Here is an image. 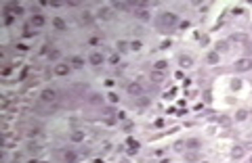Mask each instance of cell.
Returning a JSON list of instances; mask_svg holds the SVG:
<instances>
[{
    "label": "cell",
    "mask_w": 252,
    "mask_h": 163,
    "mask_svg": "<svg viewBox=\"0 0 252 163\" xmlns=\"http://www.w3.org/2000/svg\"><path fill=\"white\" fill-rule=\"evenodd\" d=\"M168 69V61H156V65H153V71H166Z\"/></svg>",
    "instance_id": "15"
},
{
    "label": "cell",
    "mask_w": 252,
    "mask_h": 163,
    "mask_svg": "<svg viewBox=\"0 0 252 163\" xmlns=\"http://www.w3.org/2000/svg\"><path fill=\"white\" fill-rule=\"evenodd\" d=\"M4 23H6V25H11V23H13V15H11V13H6V15H4Z\"/></svg>",
    "instance_id": "34"
},
{
    "label": "cell",
    "mask_w": 252,
    "mask_h": 163,
    "mask_svg": "<svg viewBox=\"0 0 252 163\" xmlns=\"http://www.w3.org/2000/svg\"><path fill=\"white\" fill-rule=\"evenodd\" d=\"M179 27H181V29H187V27H189V21H181Z\"/></svg>",
    "instance_id": "36"
},
{
    "label": "cell",
    "mask_w": 252,
    "mask_h": 163,
    "mask_svg": "<svg viewBox=\"0 0 252 163\" xmlns=\"http://www.w3.org/2000/svg\"><path fill=\"white\" fill-rule=\"evenodd\" d=\"M59 57H61V52H59V50H57V48H53V50H50V52H48V59H50V61H57V59H59Z\"/></svg>",
    "instance_id": "24"
},
{
    "label": "cell",
    "mask_w": 252,
    "mask_h": 163,
    "mask_svg": "<svg viewBox=\"0 0 252 163\" xmlns=\"http://www.w3.org/2000/svg\"><path fill=\"white\" fill-rule=\"evenodd\" d=\"M130 130H132V123L128 121V123H126V125H124V132H130Z\"/></svg>",
    "instance_id": "40"
},
{
    "label": "cell",
    "mask_w": 252,
    "mask_h": 163,
    "mask_svg": "<svg viewBox=\"0 0 252 163\" xmlns=\"http://www.w3.org/2000/svg\"><path fill=\"white\" fill-rule=\"evenodd\" d=\"M103 61H105V57H103L101 52H92V54L88 57V63H90V65H95V67H97V65H101Z\"/></svg>",
    "instance_id": "7"
},
{
    "label": "cell",
    "mask_w": 252,
    "mask_h": 163,
    "mask_svg": "<svg viewBox=\"0 0 252 163\" xmlns=\"http://www.w3.org/2000/svg\"><path fill=\"white\" fill-rule=\"evenodd\" d=\"M250 163H252V157H250Z\"/></svg>",
    "instance_id": "43"
},
{
    "label": "cell",
    "mask_w": 252,
    "mask_h": 163,
    "mask_svg": "<svg viewBox=\"0 0 252 163\" xmlns=\"http://www.w3.org/2000/svg\"><path fill=\"white\" fill-rule=\"evenodd\" d=\"M231 157H233V159H242V157H244V146H235V149L231 151Z\"/></svg>",
    "instance_id": "17"
},
{
    "label": "cell",
    "mask_w": 252,
    "mask_h": 163,
    "mask_svg": "<svg viewBox=\"0 0 252 163\" xmlns=\"http://www.w3.org/2000/svg\"><path fill=\"white\" fill-rule=\"evenodd\" d=\"M252 69V59H240L235 63V71H250Z\"/></svg>",
    "instance_id": "4"
},
{
    "label": "cell",
    "mask_w": 252,
    "mask_h": 163,
    "mask_svg": "<svg viewBox=\"0 0 252 163\" xmlns=\"http://www.w3.org/2000/svg\"><path fill=\"white\" fill-rule=\"evenodd\" d=\"M63 159H65L67 163H76L78 161V155H76L74 151H65V153H63Z\"/></svg>",
    "instance_id": "13"
},
{
    "label": "cell",
    "mask_w": 252,
    "mask_h": 163,
    "mask_svg": "<svg viewBox=\"0 0 252 163\" xmlns=\"http://www.w3.org/2000/svg\"><path fill=\"white\" fill-rule=\"evenodd\" d=\"M116 46H118V52H124L126 48H130V44H128L126 40H118V44H116Z\"/></svg>",
    "instance_id": "21"
},
{
    "label": "cell",
    "mask_w": 252,
    "mask_h": 163,
    "mask_svg": "<svg viewBox=\"0 0 252 163\" xmlns=\"http://www.w3.org/2000/svg\"><path fill=\"white\" fill-rule=\"evenodd\" d=\"M160 163H170V161H168V159H164V161H160Z\"/></svg>",
    "instance_id": "42"
},
{
    "label": "cell",
    "mask_w": 252,
    "mask_h": 163,
    "mask_svg": "<svg viewBox=\"0 0 252 163\" xmlns=\"http://www.w3.org/2000/svg\"><path fill=\"white\" fill-rule=\"evenodd\" d=\"M160 23H162V25H174V23H176V15H174V13H162V15H160Z\"/></svg>",
    "instance_id": "3"
},
{
    "label": "cell",
    "mask_w": 252,
    "mask_h": 163,
    "mask_svg": "<svg viewBox=\"0 0 252 163\" xmlns=\"http://www.w3.org/2000/svg\"><path fill=\"white\" fill-rule=\"evenodd\" d=\"M221 123H223V125H229L231 121H229V117H221Z\"/></svg>",
    "instance_id": "39"
},
{
    "label": "cell",
    "mask_w": 252,
    "mask_h": 163,
    "mask_svg": "<svg viewBox=\"0 0 252 163\" xmlns=\"http://www.w3.org/2000/svg\"><path fill=\"white\" fill-rule=\"evenodd\" d=\"M187 161H198V155H195V153H189V155H187Z\"/></svg>",
    "instance_id": "35"
},
{
    "label": "cell",
    "mask_w": 252,
    "mask_h": 163,
    "mask_svg": "<svg viewBox=\"0 0 252 163\" xmlns=\"http://www.w3.org/2000/svg\"><path fill=\"white\" fill-rule=\"evenodd\" d=\"M246 117H248V111H244V109H240V111L235 113V119H237V121H244Z\"/></svg>",
    "instance_id": "22"
},
{
    "label": "cell",
    "mask_w": 252,
    "mask_h": 163,
    "mask_svg": "<svg viewBox=\"0 0 252 163\" xmlns=\"http://www.w3.org/2000/svg\"><path fill=\"white\" fill-rule=\"evenodd\" d=\"M107 98H109V103H118V94H116V92H109Z\"/></svg>",
    "instance_id": "32"
},
{
    "label": "cell",
    "mask_w": 252,
    "mask_h": 163,
    "mask_svg": "<svg viewBox=\"0 0 252 163\" xmlns=\"http://www.w3.org/2000/svg\"><path fill=\"white\" fill-rule=\"evenodd\" d=\"M55 73H57V75H67V73H69V65L57 63V65H55Z\"/></svg>",
    "instance_id": "10"
},
{
    "label": "cell",
    "mask_w": 252,
    "mask_h": 163,
    "mask_svg": "<svg viewBox=\"0 0 252 163\" xmlns=\"http://www.w3.org/2000/svg\"><path fill=\"white\" fill-rule=\"evenodd\" d=\"M168 46H170V40H164V42H162V46H160V48H168Z\"/></svg>",
    "instance_id": "41"
},
{
    "label": "cell",
    "mask_w": 252,
    "mask_h": 163,
    "mask_svg": "<svg viewBox=\"0 0 252 163\" xmlns=\"http://www.w3.org/2000/svg\"><path fill=\"white\" fill-rule=\"evenodd\" d=\"M227 50H229L227 42H218V44H216V52H227Z\"/></svg>",
    "instance_id": "23"
},
{
    "label": "cell",
    "mask_w": 252,
    "mask_h": 163,
    "mask_svg": "<svg viewBox=\"0 0 252 163\" xmlns=\"http://www.w3.org/2000/svg\"><path fill=\"white\" fill-rule=\"evenodd\" d=\"M57 96H59V94H57L55 88H44V90L40 92V100L42 103H57Z\"/></svg>",
    "instance_id": "1"
},
{
    "label": "cell",
    "mask_w": 252,
    "mask_h": 163,
    "mask_svg": "<svg viewBox=\"0 0 252 163\" xmlns=\"http://www.w3.org/2000/svg\"><path fill=\"white\" fill-rule=\"evenodd\" d=\"M151 80L156 82V84H160V82H162V73H160V71H153V73H151Z\"/></svg>",
    "instance_id": "28"
},
{
    "label": "cell",
    "mask_w": 252,
    "mask_h": 163,
    "mask_svg": "<svg viewBox=\"0 0 252 163\" xmlns=\"http://www.w3.org/2000/svg\"><path fill=\"white\" fill-rule=\"evenodd\" d=\"M206 61H208L210 65H216V63L221 61V54H218L216 50H212V52H208V57H206Z\"/></svg>",
    "instance_id": "12"
},
{
    "label": "cell",
    "mask_w": 252,
    "mask_h": 163,
    "mask_svg": "<svg viewBox=\"0 0 252 163\" xmlns=\"http://www.w3.org/2000/svg\"><path fill=\"white\" fill-rule=\"evenodd\" d=\"M134 15H137L139 19H143V21H147V19H149V11H147V8H139Z\"/></svg>",
    "instance_id": "20"
},
{
    "label": "cell",
    "mask_w": 252,
    "mask_h": 163,
    "mask_svg": "<svg viewBox=\"0 0 252 163\" xmlns=\"http://www.w3.org/2000/svg\"><path fill=\"white\" fill-rule=\"evenodd\" d=\"M109 63H111V65H118V63H120V54H111V57H109Z\"/></svg>",
    "instance_id": "30"
},
{
    "label": "cell",
    "mask_w": 252,
    "mask_h": 163,
    "mask_svg": "<svg viewBox=\"0 0 252 163\" xmlns=\"http://www.w3.org/2000/svg\"><path fill=\"white\" fill-rule=\"evenodd\" d=\"M97 17H99V19H105V21H109V19L114 17V13H111V8H107V6H103V8H99V13H97Z\"/></svg>",
    "instance_id": "8"
},
{
    "label": "cell",
    "mask_w": 252,
    "mask_h": 163,
    "mask_svg": "<svg viewBox=\"0 0 252 163\" xmlns=\"http://www.w3.org/2000/svg\"><path fill=\"white\" fill-rule=\"evenodd\" d=\"M92 105H99V103H103V96H99V94H90V98H88Z\"/></svg>",
    "instance_id": "25"
},
{
    "label": "cell",
    "mask_w": 252,
    "mask_h": 163,
    "mask_svg": "<svg viewBox=\"0 0 252 163\" xmlns=\"http://www.w3.org/2000/svg\"><path fill=\"white\" fill-rule=\"evenodd\" d=\"M126 6H130V4H124V2H114V8H116V11H124Z\"/></svg>",
    "instance_id": "29"
},
{
    "label": "cell",
    "mask_w": 252,
    "mask_h": 163,
    "mask_svg": "<svg viewBox=\"0 0 252 163\" xmlns=\"http://www.w3.org/2000/svg\"><path fill=\"white\" fill-rule=\"evenodd\" d=\"M141 46H143V44H141V40H132V42H130V50H134V52H137V50H141Z\"/></svg>",
    "instance_id": "26"
},
{
    "label": "cell",
    "mask_w": 252,
    "mask_h": 163,
    "mask_svg": "<svg viewBox=\"0 0 252 163\" xmlns=\"http://www.w3.org/2000/svg\"><path fill=\"white\" fill-rule=\"evenodd\" d=\"M27 151H30V153H38V151H40V144H38V142H30Z\"/></svg>",
    "instance_id": "27"
},
{
    "label": "cell",
    "mask_w": 252,
    "mask_h": 163,
    "mask_svg": "<svg viewBox=\"0 0 252 163\" xmlns=\"http://www.w3.org/2000/svg\"><path fill=\"white\" fill-rule=\"evenodd\" d=\"M4 13H11L13 17H21V15H23V6H21V4H8Z\"/></svg>",
    "instance_id": "6"
},
{
    "label": "cell",
    "mask_w": 252,
    "mask_h": 163,
    "mask_svg": "<svg viewBox=\"0 0 252 163\" xmlns=\"http://www.w3.org/2000/svg\"><path fill=\"white\" fill-rule=\"evenodd\" d=\"M179 65H181V67H191V65H193V59H191L189 54H181V57H179Z\"/></svg>",
    "instance_id": "11"
},
{
    "label": "cell",
    "mask_w": 252,
    "mask_h": 163,
    "mask_svg": "<svg viewBox=\"0 0 252 163\" xmlns=\"http://www.w3.org/2000/svg\"><path fill=\"white\" fill-rule=\"evenodd\" d=\"M126 92H128L130 96H143V86L137 84V82H132V84L126 86Z\"/></svg>",
    "instance_id": "2"
},
{
    "label": "cell",
    "mask_w": 252,
    "mask_h": 163,
    "mask_svg": "<svg viewBox=\"0 0 252 163\" xmlns=\"http://www.w3.org/2000/svg\"><path fill=\"white\" fill-rule=\"evenodd\" d=\"M72 140H74V142H82L84 140V132L82 130H74V132H72Z\"/></svg>",
    "instance_id": "16"
},
{
    "label": "cell",
    "mask_w": 252,
    "mask_h": 163,
    "mask_svg": "<svg viewBox=\"0 0 252 163\" xmlns=\"http://www.w3.org/2000/svg\"><path fill=\"white\" fill-rule=\"evenodd\" d=\"M17 50H21V52H25V50H27V46H25V44H17Z\"/></svg>",
    "instance_id": "38"
},
{
    "label": "cell",
    "mask_w": 252,
    "mask_h": 163,
    "mask_svg": "<svg viewBox=\"0 0 252 163\" xmlns=\"http://www.w3.org/2000/svg\"><path fill=\"white\" fill-rule=\"evenodd\" d=\"M44 23H46V19H44V15H40V13H34V17H32V27H36V29H40V27H44Z\"/></svg>",
    "instance_id": "5"
},
{
    "label": "cell",
    "mask_w": 252,
    "mask_h": 163,
    "mask_svg": "<svg viewBox=\"0 0 252 163\" xmlns=\"http://www.w3.org/2000/svg\"><path fill=\"white\" fill-rule=\"evenodd\" d=\"M38 132H40V130H38V128H32V130H30V132H27V134H30V136H38Z\"/></svg>",
    "instance_id": "37"
},
{
    "label": "cell",
    "mask_w": 252,
    "mask_h": 163,
    "mask_svg": "<svg viewBox=\"0 0 252 163\" xmlns=\"http://www.w3.org/2000/svg\"><path fill=\"white\" fill-rule=\"evenodd\" d=\"M34 34H36V32H32V29H30V25H25V32H23V36H25V38H32Z\"/></svg>",
    "instance_id": "31"
},
{
    "label": "cell",
    "mask_w": 252,
    "mask_h": 163,
    "mask_svg": "<svg viewBox=\"0 0 252 163\" xmlns=\"http://www.w3.org/2000/svg\"><path fill=\"white\" fill-rule=\"evenodd\" d=\"M231 88H233V90H240V88H242V82H240V80H233V82H231Z\"/></svg>",
    "instance_id": "33"
},
{
    "label": "cell",
    "mask_w": 252,
    "mask_h": 163,
    "mask_svg": "<svg viewBox=\"0 0 252 163\" xmlns=\"http://www.w3.org/2000/svg\"><path fill=\"white\" fill-rule=\"evenodd\" d=\"M53 27H55L57 32H65V29H67V23H65L61 17H55V19H53Z\"/></svg>",
    "instance_id": "9"
},
{
    "label": "cell",
    "mask_w": 252,
    "mask_h": 163,
    "mask_svg": "<svg viewBox=\"0 0 252 163\" xmlns=\"http://www.w3.org/2000/svg\"><path fill=\"white\" fill-rule=\"evenodd\" d=\"M72 67L82 69V67H84V59H82V57H74V59H72Z\"/></svg>",
    "instance_id": "18"
},
{
    "label": "cell",
    "mask_w": 252,
    "mask_h": 163,
    "mask_svg": "<svg viewBox=\"0 0 252 163\" xmlns=\"http://www.w3.org/2000/svg\"><path fill=\"white\" fill-rule=\"evenodd\" d=\"M200 144H202V142H200L198 138H191V140H187V142H185V146H187V149H191V151H198V149H200Z\"/></svg>",
    "instance_id": "14"
},
{
    "label": "cell",
    "mask_w": 252,
    "mask_h": 163,
    "mask_svg": "<svg viewBox=\"0 0 252 163\" xmlns=\"http://www.w3.org/2000/svg\"><path fill=\"white\" fill-rule=\"evenodd\" d=\"M80 19H82V23L90 25V23H92V15H90V11H84L82 15H80Z\"/></svg>",
    "instance_id": "19"
}]
</instances>
